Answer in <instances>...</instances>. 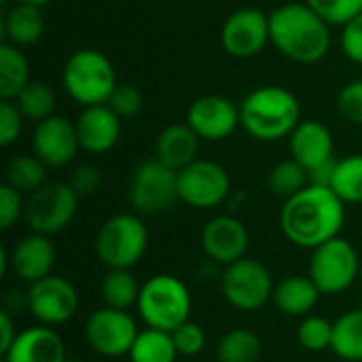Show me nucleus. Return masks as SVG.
Segmentation results:
<instances>
[{
  "mask_svg": "<svg viewBox=\"0 0 362 362\" xmlns=\"http://www.w3.org/2000/svg\"><path fill=\"white\" fill-rule=\"evenodd\" d=\"M17 2H25V4H34V6H45V4H49L51 0H17Z\"/></svg>",
  "mask_w": 362,
  "mask_h": 362,
  "instance_id": "obj_45",
  "label": "nucleus"
},
{
  "mask_svg": "<svg viewBox=\"0 0 362 362\" xmlns=\"http://www.w3.org/2000/svg\"><path fill=\"white\" fill-rule=\"evenodd\" d=\"M202 138L191 129V125L185 123H172L165 125L155 142V157L168 165L174 172H180L189 163H193L199 153Z\"/></svg>",
  "mask_w": 362,
  "mask_h": 362,
  "instance_id": "obj_22",
  "label": "nucleus"
},
{
  "mask_svg": "<svg viewBox=\"0 0 362 362\" xmlns=\"http://www.w3.org/2000/svg\"><path fill=\"white\" fill-rule=\"evenodd\" d=\"M66 362H83V361H76V358H68Z\"/></svg>",
  "mask_w": 362,
  "mask_h": 362,
  "instance_id": "obj_46",
  "label": "nucleus"
},
{
  "mask_svg": "<svg viewBox=\"0 0 362 362\" xmlns=\"http://www.w3.org/2000/svg\"><path fill=\"white\" fill-rule=\"evenodd\" d=\"M140 288L142 284L132 269H108L100 284V295L104 305L129 312L138 305Z\"/></svg>",
  "mask_w": 362,
  "mask_h": 362,
  "instance_id": "obj_27",
  "label": "nucleus"
},
{
  "mask_svg": "<svg viewBox=\"0 0 362 362\" xmlns=\"http://www.w3.org/2000/svg\"><path fill=\"white\" fill-rule=\"evenodd\" d=\"M172 337H174L178 354L187 356V358H193V356L202 354L204 348H206V341H208L206 339V331L197 322H193V320H187L176 331H172Z\"/></svg>",
  "mask_w": 362,
  "mask_h": 362,
  "instance_id": "obj_37",
  "label": "nucleus"
},
{
  "mask_svg": "<svg viewBox=\"0 0 362 362\" xmlns=\"http://www.w3.org/2000/svg\"><path fill=\"white\" fill-rule=\"evenodd\" d=\"M278 223L282 235L293 246L314 250L341 235L346 225V204L331 187L308 185L297 195L284 199Z\"/></svg>",
  "mask_w": 362,
  "mask_h": 362,
  "instance_id": "obj_1",
  "label": "nucleus"
},
{
  "mask_svg": "<svg viewBox=\"0 0 362 362\" xmlns=\"http://www.w3.org/2000/svg\"><path fill=\"white\" fill-rule=\"evenodd\" d=\"M337 110L348 123L362 125V78H354L339 89Z\"/></svg>",
  "mask_w": 362,
  "mask_h": 362,
  "instance_id": "obj_38",
  "label": "nucleus"
},
{
  "mask_svg": "<svg viewBox=\"0 0 362 362\" xmlns=\"http://www.w3.org/2000/svg\"><path fill=\"white\" fill-rule=\"evenodd\" d=\"M218 362H259L263 354V344L259 335L250 329H231L216 341Z\"/></svg>",
  "mask_w": 362,
  "mask_h": 362,
  "instance_id": "obj_29",
  "label": "nucleus"
},
{
  "mask_svg": "<svg viewBox=\"0 0 362 362\" xmlns=\"http://www.w3.org/2000/svg\"><path fill=\"white\" fill-rule=\"evenodd\" d=\"M269 42V13L257 6L233 11L221 28V45L235 59L257 57Z\"/></svg>",
  "mask_w": 362,
  "mask_h": 362,
  "instance_id": "obj_14",
  "label": "nucleus"
},
{
  "mask_svg": "<svg viewBox=\"0 0 362 362\" xmlns=\"http://www.w3.org/2000/svg\"><path fill=\"white\" fill-rule=\"evenodd\" d=\"M242 129L259 142H278L301 123L299 98L282 85L252 89L240 102Z\"/></svg>",
  "mask_w": 362,
  "mask_h": 362,
  "instance_id": "obj_3",
  "label": "nucleus"
},
{
  "mask_svg": "<svg viewBox=\"0 0 362 362\" xmlns=\"http://www.w3.org/2000/svg\"><path fill=\"white\" fill-rule=\"evenodd\" d=\"M17 333H19V331H17V327H15L11 314H8L6 310H2V312H0V354H4V352L13 346Z\"/></svg>",
  "mask_w": 362,
  "mask_h": 362,
  "instance_id": "obj_43",
  "label": "nucleus"
},
{
  "mask_svg": "<svg viewBox=\"0 0 362 362\" xmlns=\"http://www.w3.org/2000/svg\"><path fill=\"white\" fill-rule=\"evenodd\" d=\"M276 51L295 64H318L331 51V25L305 2H286L269 13Z\"/></svg>",
  "mask_w": 362,
  "mask_h": 362,
  "instance_id": "obj_2",
  "label": "nucleus"
},
{
  "mask_svg": "<svg viewBox=\"0 0 362 362\" xmlns=\"http://www.w3.org/2000/svg\"><path fill=\"white\" fill-rule=\"evenodd\" d=\"M23 208L25 195L4 182L0 187V229L8 231L13 225L23 221Z\"/></svg>",
  "mask_w": 362,
  "mask_h": 362,
  "instance_id": "obj_39",
  "label": "nucleus"
},
{
  "mask_svg": "<svg viewBox=\"0 0 362 362\" xmlns=\"http://www.w3.org/2000/svg\"><path fill=\"white\" fill-rule=\"evenodd\" d=\"M308 185H310L308 170L299 161H295L293 157L278 161L269 170V174H267V187H269V191L274 195L282 197V199H288V197L297 195Z\"/></svg>",
  "mask_w": 362,
  "mask_h": 362,
  "instance_id": "obj_33",
  "label": "nucleus"
},
{
  "mask_svg": "<svg viewBox=\"0 0 362 362\" xmlns=\"http://www.w3.org/2000/svg\"><path fill=\"white\" fill-rule=\"evenodd\" d=\"M81 299L76 286L57 274H49L28 286L25 308L38 325L62 327L78 312Z\"/></svg>",
  "mask_w": 362,
  "mask_h": 362,
  "instance_id": "obj_13",
  "label": "nucleus"
},
{
  "mask_svg": "<svg viewBox=\"0 0 362 362\" xmlns=\"http://www.w3.org/2000/svg\"><path fill=\"white\" fill-rule=\"evenodd\" d=\"M81 195L64 180H47L40 189L25 195L23 223L32 233L57 235L68 229L78 212Z\"/></svg>",
  "mask_w": 362,
  "mask_h": 362,
  "instance_id": "obj_7",
  "label": "nucleus"
},
{
  "mask_svg": "<svg viewBox=\"0 0 362 362\" xmlns=\"http://www.w3.org/2000/svg\"><path fill=\"white\" fill-rule=\"evenodd\" d=\"M136 310L146 327L172 333L191 320L193 297L178 276L155 274L142 282Z\"/></svg>",
  "mask_w": 362,
  "mask_h": 362,
  "instance_id": "obj_4",
  "label": "nucleus"
},
{
  "mask_svg": "<svg viewBox=\"0 0 362 362\" xmlns=\"http://www.w3.org/2000/svg\"><path fill=\"white\" fill-rule=\"evenodd\" d=\"M4 42H11L19 49L36 45L45 34V17L40 6L15 2L2 21Z\"/></svg>",
  "mask_w": 362,
  "mask_h": 362,
  "instance_id": "obj_24",
  "label": "nucleus"
},
{
  "mask_svg": "<svg viewBox=\"0 0 362 362\" xmlns=\"http://www.w3.org/2000/svg\"><path fill=\"white\" fill-rule=\"evenodd\" d=\"M108 106L121 117V119H134L136 115H140L142 106H144V98L140 93V89L136 85L129 83H119L108 100Z\"/></svg>",
  "mask_w": 362,
  "mask_h": 362,
  "instance_id": "obj_36",
  "label": "nucleus"
},
{
  "mask_svg": "<svg viewBox=\"0 0 362 362\" xmlns=\"http://www.w3.org/2000/svg\"><path fill=\"white\" fill-rule=\"evenodd\" d=\"M288 151L291 157L310 172L335 159L333 132L316 119H301V123L288 136Z\"/></svg>",
  "mask_w": 362,
  "mask_h": 362,
  "instance_id": "obj_20",
  "label": "nucleus"
},
{
  "mask_svg": "<svg viewBox=\"0 0 362 362\" xmlns=\"http://www.w3.org/2000/svg\"><path fill=\"white\" fill-rule=\"evenodd\" d=\"M47 172L49 168L34 153L15 155L6 165L4 182L17 189L19 193L30 195L47 182Z\"/></svg>",
  "mask_w": 362,
  "mask_h": 362,
  "instance_id": "obj_30",
  "label": "nucleus"
},
{
  "mask_svg": "<svg viewBox=\"0 0 362 362\" xmlns=\"http://www.w3.org/2000/svg\"><path fill=\"white\" fill-rule=\"evenodd\" d=\"M55 244L49 235L28 233L11 250V272L25 284H32L49 274L55 265Z\"/></svg>",
  "mask_w": 362,
  "mask_h": 362,
  "instance_id": "obj_21",
  "label": "nucleus"
},
{
  "mask_svg": "<svg viewBox=\"0 0 362 362\" xmlns=\"http://www.w3.org/2000/svg\"><path fill=\"white\" fill-rule=\"evenodd\" d=\"M187 123L204 142H221L242 127L240 106L218 93H208L191 102L187 110Z\"/></svg>",
  "mask_w": 362,
  "mask_h": 362,
  "instance_id": "obj_16",
  "label": "nucleus"
},
{
  "mask_svg": "<svg viewBox=\"0 0 362 362\" xmlns=\"http://www.w3.org/2000/svg\"><path fill=\"white\" fill-rule=\"evenodd\" d=\"M305 4L329 25H346L362 13V0H305Z\"/></svg>",
  "mask_w": 362,
  "mask_h": 362,
  "instance_id": "obj_35",
  "label": "nucleus"
},
{
  "mask_svg": "<svg viewBox=\"0 0 362 362\" xmlns=\"http://www.w3.org/2000/svg\"><path fill=\"white\" fill-rule=\"evenodd\" d=\"M140 329L136 318L127 310L98 308L85 320V341L87 346L104 358L127 356Z\"/></svg>",
  "mask_w": 362,
  "mask_h": 362,
  "instance_id": "obj_11",
  "label": "nucleus"
},
{
  "mask_svg": "<svg viewBox=\"0 0 362 362\" xmlns=\"http://www.w3.org/2000/svg\"><path fill=\"white\" fill-rule=\"evenodd\" d=\"M361 280H362V263H361Z\"/></svg>",
  "mask_w": 362,
  "mask_h": 362,
  "instance_id": "obj_47",
  "label": "nucleus"
},
{
  "mask_svg": "<svg viewBox=\"0 0 362 362\" xmlns=\"http://www.w3.org/2000/svg\"><path fill=\"white\" fill-rule=\"evenodd\" d=\"M23 115L17 108L13 100H2L0 102V146H11L17 142L21 129H23Z\"/></svg>",
  "mask_w": 362,
  "mask_h": 362,
  "instance_id": "obj_40",
  "label": "nucleus"
},
{
  "mask_svg": "<svg viewBox=\"0 0 362 362\" xmlns=\"http://www.w3.org/2000/svg\"><path fill=\"white\" fill-rule=\"evenodd\" d=\"M331 189L346 204H362V155H348L335 163Z\"/></svg>",
  "mask_w": 362,
  "mask_h": 362,
  "instance_id": "obj_32",
  "label": "nucleus"
},
{
  "mask_svg": "<svg viewBox=\"0 0 362 362\" xmlns=\"http://www.w3.org/2000/svg\"><path fill=\"white\" fill-rule=\"evenodd\" d=\"M231 176L214 159H195L178 172V199L195 210H214L227 202Z\"/></svg>",
  "mask_w": 362,
  "mask_h": 362,
  "instance_id": "obj_12",
  "label": "nucleus"
},
{
  "mask_svg": "<svg viewBox=\"0 0 362 362\" xmlns=\"http://www.w3.org/2000/svg\"><path fill=\"white\" fill-rule=\"evenodd\" d=\"M102 180H104V176H102V172H100V168L95 163H81L72 172L68 182L72 185V189L81 197H89V195H93L102 187Z\"/></svg>",
  "mask_w": 362,
  "mask_h": 362,
  "instance_id": "obj_41",
  "label": "nucleus"
},
{
  "mask_svg": "<svg viewBox=\"0 0 362 362\" xmlns=\"http://www.w3.org/2000/svg\"><path fill=\"white\" fill-rule=\"evenodd\" d=\"M322 293L310 276L293 274L282 278L274 288V305L280 314L288 318H305L318 305Z\"/></svg>",
  "mask_w": 362,
  "mask_h": 362,
  "instance_id": "obj_23",
  "label": "nucleus"
},
{
  "mask_svg": "<svg viewBox=\"0 0 362 362\" xmlns=\"http://www.w3.org/2000/svg\"><path fill=\"white\" fill-rule=\"evenodd\" d=\"M127 202L140 216H157L174 208L178 199V172L157 157L138 163L127 185Z\"/></svg>",
  "mask_w": 362,
  "mask_h": 362,
  "instance_id": "obj_10",
  "label": "nucleus"
},
{
  "mask_svg": "<svg viewBox=\"0 0 362 362\" xmlns=\"http://www.w3.org/2000/svg\"><path fill=\"white\" fill-rule=\"evenodd\" d=\"M146 248L148 229L136 212L108 216L93 240V252L106 269H134L144 259Z\"/></svg>",
  "mask_w": 362,
  "mask_h": 362,
  "instance_id": "obj_5",
  "label": "nucleus"
},
{
  "mask_svg": "<svg viewBox=\"0 0 362 362\" xmlns=\"http://www.w3.org/2000/svg\"><path fill=\"white\" fill-rule=\"evenodd\" d=\"M81 144L76 136V125L62 115H53L34 125L32 153L49 168L59 170L74 161Z\"/></svg>",
  "mask_w": 362,
  "mask_h": 362,
  "instance_id": "obj_17",
  "label": "nucleus"
},
{
  "mask_svg": "<svg viewBox=\"0 0 362 362\" xmlns=\"http://www.w3.org/2000/svg\"><path fill=\"white\" fill-rule=\"evenodd\" d=\"M121 121L108 104L85 106L74 121L81 151L89 155H106L112 151L121 138Z\"/></svg>",
  "mask_w": 362,
  "mask_h": 362,
  "instance_id": "obj_18",
  "label": "nucleus"
},
{
  "mask_svg": "<svg viewBox=\"0 0 362 362\" xmlns=\"http://www.w3.org/2000/svg\"><path fill=\"white\" fill-rule=\"evenodd\" d=\"M4 362H66L62 335L47 325H34L17 333L13 346L2 354Z\"/></svg>",
  "mask_w": 362,
  "mask_h": 362,
  "instance_id": "obj_19",
  "label": "nucleus"
},
{
  "mask_svg": "<svg viewBox=\"0 0 362 362\" xmlns=\"http://www.w3.org/2000/svg\"><path fill=\"white\" fill-rule=\"evenodd\" d=\"M64 91L78 106L108 104L117 81V70L112 62L98 49H78L74 51L62 70Z\"/></svg>",
  "mask_w": 362,
  "mask_h": 362,
  "instance_id": "obj_6",
  "label": "nucleus"
},
{
  "mask_svg": "<svg viewBox=\"0 0 362 362\" xmlns=\"http://www.w3.org/2000/svg\"><path fill=\"white\" fill-rule=\"evenodd\" d=\"M180 354L176 350L174 337L159 329H140L127 358L129 362H176Z\"/></svg>",
  "mask_w": 362,
  "mask_h": 362,
  "instance_id": "obj_28",
  "label": "nucleus"
},
{
  "mask_svg": "<svg viewBox=\"0 0 362 362\" xmlns=\"http://www.w3.org/2000/svg\"><path fill=\"white\" fill-rule=\"evenodd\" d=\"M297 344L312 354H320L331 350L333 346V322L310 314L305 318H301L299 327H297Z\"/></svg>",
  "mask_w": 362,
  "mask_h": 362,
  "instance_id": "obj_34",
  "label": "nucleus"
},
{
  "mask_svg": "<svg viewBox=\"0 0 362 362\" xmlns=\"http://www.w3.org/2000/svg\"><path fill=\"white\" fill-rule=\"evenodd\" d=\"M274 276L267 265L259 259L244 257L227 267L221 274V293L225 301L238 312H259L274 297Z\"/></svg>",
  "mask_w": 362,
  "mask_h": 362,
  "instance_id": "obj_9",
  "label": "nucleus"
},
{
  "mask_svg": "<svg viewBox=\"0 0 362 362\" xmlns=\"http://www.w3.org/2000/svg\"><path fill=\"white\" fill-rule=\"evenodd\" d=\"M199 244L208 261L227 267L246 257L250 246V233L238 216L216 214L202 227Z\"/></svg>",
  "mask_w": 362,
  "mask_h": 362,
  "instance_id": "obj_15",
  "label": "nucleus"
},
{
  "mask_svg": "<svg viewBox=\"0 0 362 362\" xmlns=\"http://www.w3.org/2000/svg\"><path fill=\"white\" fill-rule=\"evenodd\" d=\"M331 352L346 362H362V308L348 310L333 320Z\"/></svg>",
  "mask_w": 362,
  "mask_h": 362,
  "instance_id": "obj_26",
  "label": "nucleus"
},
{
  "mask_svg": "<svg viewBox=\"0 0 362 362\" xmlns=\"http://www.w3.org/2000/svg\"><path fill=\"white\" fill-rule=\"evenodd\" d=\"M341 51L344 55L362 66V13L354 19H350L346 25H341Z\"/></svg>",
  "mask_w": 362,
  "mask_h": 362,
  "instance_id": "obj_42",
  "label": "nucleus"
},
{
  "mask_svg": "<svg viewBox=\"0 0 362 362\" xmlns=\"http://www.w3.org/2000/svg\"><path fill=\"white\" fill-rule=\"evenodd\" d=\"M0 362H4V361H0Z\"/></svg>",
  "mask_w": 362,
  "mask_h": 362,
  "instance_id": "obj_48",
  "label": "nucleus"
},
{
  "mask_svg": "<svg viewBox=\"0 0 362 362\" xmlns=\"http://www.w3.org/2000/svg\"><path fill=\"white\" fill-rule=\"evenodd\" d=\"M362 257L346 238H333L312 250L308 276L322 295H341L361 280Z\"/></svg>",
  "mask_w": 362,
  "mask_h": 362,
  "instance_id": "obj_8",
  "label": "nucleus"
},
{
  "mask_svg": "<svg viewBox=\"0 0 362 362\" xmlns=\"http://www.w3.org/2000/svg\"><path fill=\"white\" fill-rule=\"evenodd\" d=\"M30 81H32L30 62L25 53L11 42H2L0 45V98L15 100Z\"/></svg>",
  "mask_w": 362,
  "mask_h": 362,
  "instance_id": "obj_25",
  "label": "nucleus"
},
{
  "mask_svg": "<svg viewBox=\"0 0 362 362\" xmlns=\"http://www.w3.org/2000/svg\"><path fill=\"white\" fill-rule=\"evenodd\" d=\"M335 163L337 159L325 163V165H318L314 170H310V185H316V187H331V180H333V172H335Z\"/></svg>",
  "mask_w": 362,
  "mask_h": 362,
  "instance_id": "obj_44",
  "label": "nucleus"
},
{
  "mask_svg": "<svg viewBox=\"0 0 362 362\" xmlns=\"http://www.w3.org/2000/svg\"><path fill=\"white\" fill-rule=\"evenodd\" d=\"M13 102L21 110L23 119L32 121L34 125L45 121V119H49V117H53L55 115V106H57L55 91L45 81H30Z\"/></svg>",
  "mask_w": 362,
  "mask_h": 362,
  "instance_id": "obj_31",
  "label": "nucleus"
}]
</instances>
